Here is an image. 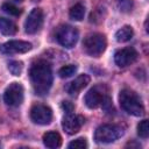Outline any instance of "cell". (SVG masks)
<instances>
[{
    "label": "cell",
    "instance_id": "4fadbf2b",
    "mask_svg": "<svg viewBox=\"0 0 149 149\" xmlns=\"http://www.w3.org/2000/svg\"><path fill=\"white\" fill-rule=\"evenodd\" d=\"M91 78L88 74L86 73H83V74H79L74 80H72L71 83H69L65 87L66 92L70 94V95H76L78 94L84 87L87 86V84L90 83Z\"/></svg>",
    "mask_w": 149,
    "mask_h": 149
},
{
    "label": "cell",
    "instance_id": "2e32d148",
    "mask_svg": "<svg viewBox=\"0 0 149 149\" xmlns=\"http://www.w3.org/2000/svg\"><path fill=\"white\" fill-rule=\"evenodd\" d=\"M134 35V30L130 26H123L122 28H120L116 33H115V40L120 43L123 42H128L129 40H132Z\"/></svg>",
    "mask_w": 149,
    "mask_h": 149
},
{
    "label": "cell",
    "instance_id": "5bb4252c",
    "mask_svg": "<svg viewBox=\"0 0 149 149\" xmlns=\"http://www.w3.org/2000/svg\"><path fill=\"white\" fill-rule=\"evenodd\" d=\"M43 143L47 148L56 149L62 144V137L57 132H47L43 135Z\"/></svg>",
    "mask_w": 149,
    "mask_h": 149
},
{
    "label": "cell",
    "instance_id": "8fae6325",
    "mask_svg": "<svg viewBox=\"0 0 149 149\" xmlns=\"http://www.w3.org/2000/svg\"><path fill=\"white\" fill-rule=\"evenodd\" d=\"M43 24V12L41 8H34L26 19L24 30L27 34H36Z\"/></svg>",
    "mask_w": 149,
    "mask_h": 149
},
{
    "label": "cell",
    "instance_id": "7402d4cb",
    "mask_svg": "<svg viewBox=\"0 0 149 149\" xmlns=\"http://www.w3.org/2000/svg\"><path fill=\"white\" fill-rule=\"evenodd\" d=\"M68 147L70 149H85L87 147V142L85 137H78L74 141H71Z\"/></svg>",
    "mask_w": 149,
    "mask_h": 149
},
{
    "label": "cell",
    "instance_id": "6da1fadb",
    "mask_svg": "<svg viewBox=\"0 0 149 149\" xmlns=\"http://www.w3.org/2000/svg\"><path fill=\"white\" fill-rule=\"evenodd\" d=\"M29 77L36 94L45 95L49 92L52 85V71L47 61L35 62L29 70Z\"/></svg>",
    "mask_w": 149,
    "mask_h": 149
},
{
    "label": "cell",
    "instance_id": "d4e9b609",
    "mask_svg": "<svg viewBox=\"0 0 149 149\" xmlns=\"http://www.w3.org/2000/svg\"><path fill=\"white\" fill-rule=\"evenodd\" d=\"M33 1H40V0H33Z\"/></svg>",
    "mask_w": 149,
    "mask_h": 149
},
{
    "label": "cell",
    "instance_id": "8992f818",
    "mask_svg": "<svg viewBox=\"0 0 149 149\" xmlns=\"http://www.w3.org/2000/svg\"><path fill=\"white\" fill-rule=\"evenodd\" d=\"M79 37V33L78 30L69 24H63L61 27L57 28L56 30V40L57 42L65 47V48H72L74 47V44L77 43Z\"/></svg>",
    "mask_w": 149,
    "mask_h": 149
},
{
    "label": "cell",
    "instance_id": "9a60e30c",
    "mask_svg": "<svg viewBox=\"0 0 149 149\" xmlns=\"http://www.w3.org/2000/svg\"><path fill=\"white\" fill-rule=\"evenodd\" d=\"M0 31L3 35L10 36V35H14L17 31V26L9 19L0 17Z\"/></svg>",
    "mask_w": 149,
    "mask_h": 149
},
{
    "label": "cell",
    "instance_id": "603a6c76",
    "mask_svg": "<svg viewBox=\"0 0 149 149\" xmlns=\"http://www.w3.org/2000/svg\"><path fill=\"white\" fill-rule=\"evenodd\" d=\"M118 7L121 12H129L133 8V1L132 0H119Z\"/></svg>",
    "mask_w": 149,
    "mask_h": 149
},
{
    "label": "cell",
    "instance_id": "5b68a950",
    "mask_svg": "<svg viewBox=\"0 0 149 149\" xmlns=\"http://www.w3.org/2000/svg\"><path fill=\"white\" fill-rule=\"evenodd\" d=\"M106 45L107 42L105 35L99 33L87 35L83 41V48L85 52L92 57H99L105 51Z\"/></svg>",
    "mask_w": 149,
    "mask_h": 149
},
{
    "label": "cell",
    "instance_id": "277c9868",
    "mask_svg": "<svg viewBox=\"0 0 149 149\" xmlns=\"http://www.w3.org/2000/svg\"><path fill=\"white\" fill-rule=\"evenodd\" d=\"M125 134L121 126L118 125H102L94 132V140L98 143H112Z\"/></svg>",
    "mask_w": 149,
    "mask_h": 149
},
{
    "label": "cell",
    "instance_id": "7c38bea8",
    "mask_svg": "<svg viewBox=\"0 0 149 149\" xmlns=\"http://www.w3.org/2000/svg\"><path fill=\"white\" fill-rule=\"evenodd\" d=\"M137 51L134 48H123V49H119L115 51L114 54V61L115 64L120 68H126L130 64H133L136 59H137Z\"/></svg>",
    "mask_w": 149,
    "mask_h": 149
},
{
    "label": "cell",
    "instance_id": "44dd1931",
    "mask_svg": "<svg viewBox=\"0 0 149 149\" xmlns=\"http://www.w3.org/2000/svg\"><path fill=\"white\" fill-rule=\"evenodd\" d=\"M2 10H3L5 13H7V14H9V15H14V16H19V15L22 13V9H20L19 7H16L15 5L9 3V2L2 5Z\"/></svg>",
    "mask_w": 149,
    "mask_h": 149
},
{
    "label": "cell",
    "instance_id": "cb8c5ba5",
    "mask_svg": "<svg viewBox=\"0 0 149 149\" xmlns=\"http://www.w3.org/2000/svg\"><path fill=\"white\" fill-rule=\"evenodd\" d=\"M62 107H63V109H64L66 113H72L73 109H74L73 104L70 102V101H63V102H62Z\"/></svg>",
    "mask_w": 149,
    "mask_h": 149
},
{
    "label": "cell",
    "instance_id": "ba28073f",
    "mask_svg": "<svg viewBox=\"0 0 149 149\" xmlns=\"http://www.w3.org/2000/svg\"><path fill=\"white\" fill-rule=\"evenodd\" d=\"M30 119L37 125H48L52 120V111L47 105L36 104L30 109Z\"/></svg>",
    "mask_w": 149,
    "mask_h": 149
},
{
    "label": "cell",
    "instance_id": "30bf717a",
    "mask_svg": "<svg viewBox=\"0 0 149 149\" xmlns=\"http://www.w3.org/2000/svg\"><path fill=\"white\" fill-rule=\"evenodd\" d=\"M85 122V119L83 115H77L73 113H66L62 121V127L64 132L69 135H73L80 130Z\"/></svg>",
    "mask_w": 149,
    "mask_h": 149
},
{
    "label": "cell",
    "instance_id": "ac0fdd59",
    "mask_svg": "<svg viewBox=\"0 0 149 149\" xmlns=\"http://www.w3.org/2000/svg\"><path fill=\"white\" fill-rule=\"evenodd\" d=\"M77 71V66L76 65H64L58 70V74L61 78H69L72 74H74V72Z\"/></svg>",
    "mask_w": 149,
    "mask_h": 149
},
{
    "label": "cell",
    "instance_id": "52a82bcc",
    "mask_svg": "<svg viewBox=\"0 0 149 149\" xmlns=\"http://www.w3.org/2000/svg\"><path fill=\"white\" fill-rule=\"evenodd\" d=\"M3 101L10 107H17L23 101V87L19 83H12L3 93Z\"/></svg>",
    "mask_w": 149,
    "mask_h": 149
},
{
    "label": "cell",
    "instance_id": "9c48e42d",
    "mask_svg": "<svg viewBox=\"0 0 149 149\" xmlns=\"http://www.w3.org/2000/svg\"><path fill=\"white\" fill-rule=\"evenodd\" d=\"M33 44L26 41L12 40L0 44V52L3 55H14V54H24L31 50Z\"/></svg>",
    "mask_w": 149,
    "mask_h": 149
},
{
    "label": "cell",
    "instance_id": "e0dca14e",
    "mask_svg": "<svg viewBox=\"0 0 149 149\" xmlns=\"http://www.w3.org/2000/svg\"><path fill=\"white\" fill-rule=\"evenodd\" d=\"M69 15L74 21H81L84 19V15H85V7H84V5L76 3L74 6H72L70 8Z\"/></svg>",
    "mask_w": 149,
    "mask_h": 149
},
{
    "label": "cell",
    "instance_id": "3957f363",
    "mask_svg": "<svg viewBox=\"0 0 149 149\" xmlns=\"http://www.w3.org/2000/svg\"><path fill=\"white\" fill-rule=\"evenodd\" d=\"M119 102H120L121 108L130 115L141 116L144 114V107H143V104L140 97L137 95V93H135L132 90L125 88L120 91Z\"/></svg>",
    "mask_w": 149,
    "mask_h": 149
},
{
    "label": "cell",
    "instance_id": "d6986e66",
    "mask_svg": "<svg viewBox=\"0 0 149 149\" xmlns=\"http://www.w3.org/2000/svg\"><path fill=\"white\" fill-rule=\"evenodd\" d=\"M8 70L14 76H20L23 70V63L20 61H12L8 63Z\"/></svg>",
    "mask_w": 149,
    "mask_h": 149
},
{
    "label": "cell",
    "instance_id": "7a4b0ae2",
    "mask_svg": "<svg viewBox=\"0 0 149 149\" xmlns=\"http://www.w3.org/2000/svg\"><path fill=\"white\" fill-rule=\"evenodd\" d=\"M85 104L88 108H98L101 106L105 111H108L112 107L111 98L108 95V87L105 84L93 86L85 94Z\"/></svg>",
    "mask_w": 149,
    "mask_h": 149
},
{
    "label": "cell",
    "instance_id": "ffe728a7",
    "mask_svg": "<svg viewBox=\"0 0 149 149\" xmlns=\"http://www.w3.org/2000/svg\"><path fill=\"white\" fill-rule=\"evenodd\" d=\"M137 134L142 139H147L148 137V135H149V125H148V120L147 119L140 121V123L137 125Z\"/></svg>",
    "mask_w": 149,
    "mask_h": 149
}]
</instances>
